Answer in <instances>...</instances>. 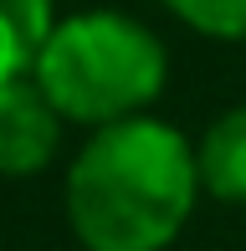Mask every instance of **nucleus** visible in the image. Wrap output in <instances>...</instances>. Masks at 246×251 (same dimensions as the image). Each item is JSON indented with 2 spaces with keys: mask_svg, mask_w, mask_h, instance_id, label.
<instances>
[{
  "mask_svg": "<svg viewBox=\"0 0 246 251\" xmlns=\"http://www.w3.org/2000/svg\"><path fill=\"white\" fill-rule=\"evenodd\" d=\"M195 195V144L149 113L93 128L67 169V221L87 251H164Z\"/></svg>",
  "mask_w": 246,
  "mask_h": 251,
  "instance_id": "1",
  "label": "nucleus"
},
{
  "mask_svg": "<svg viewBox=\"0 0 246 251\" xmlns=\"http://www.w3.org/2000/svg\"><path fill=\"white\" fill-rule=\"evenodd\" d=\"M190 31L216 41H246V0H164Z\"/></svg>",
  "mask_w": 246,
  "mask_h": 251,
  "instance_id": "6",
  "label": "nucleus"
},
{
  "mask_svg": "<svg viewBox=\"0 0 246 251\" xmlns=\"http://www.w3.org/2000/svg\"><path fill=\"white\" fill-rule=\"evenodd\" d=\"M51 26V0H0V82L31 77Z\"/></svg>",
  "mask_w": 246,
  "mask_h": 251,
  "instance_id": "5",
  "label": "nucleus"
},
{
  "mask_svg": "<svg viewBox=\"0 0 246 251\" xmlns=\"http://www.w3.org/2000/svg\"><path fill=\"white\" fill-rule=\"evenodd\" d=\"M195 164H200V185L216 200L246 205V108L221 113L205 128V139L195 149Z\"/></svg>",
  "mask_w": 246,
  "mask_h": 251,
  "instance_id": "4",
  "label": "nucleus"
},
{
  "mask_svg": "<svg viewBox=\"0 0 246 251\" xmlns=\"http://www.w3.org/2000/svg\"><path fill=\"white\" fill-rule=\"evenodd\" d=\"M62 113L36 87V77L0 82V175H36L57 159Z\"/></svg>",
  "mask_w": 246,
  "mask_h": 251,
  "instance_id": "3",
  "label": "nucleus"
},
{
  "mask_svg": "<svg viewBox=\"0 0 246 251\" xmlns=\"http://www.w3.org/2000/svg\"><path fill=\"white\" fill-rule=\"evenodd\" d=\"M164 72L170 56L159 36L118 10H82L72 21H57L31 67L51 108L93 128L144 118V108L164 93Z\"/></svg>",
  "mask_w": 246,
  "mask_h": 251,
  "instance_id": "2",
  "label": "nucleus"
}]
</instances>
